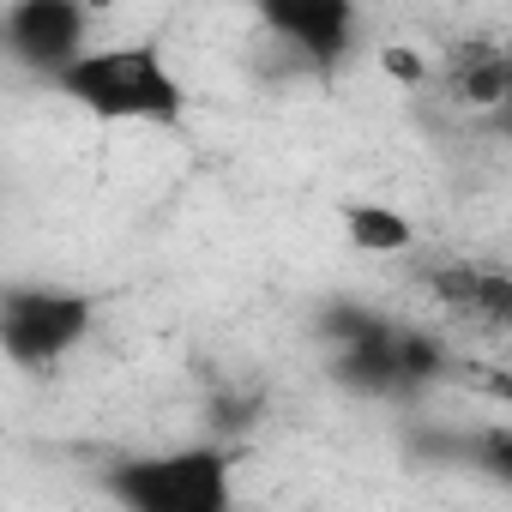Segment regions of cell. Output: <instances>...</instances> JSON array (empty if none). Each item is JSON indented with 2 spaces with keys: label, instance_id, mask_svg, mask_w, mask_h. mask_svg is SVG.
<instances>
[{
  "label": "cell",
  "instance_id": "cell-1",
  "mask_svg": "<svg viewBox=\"0 0 512 512\" xmlns=\"http://www.w3.org/2000/svg\"><path fill=\"white\" fill-rule=\"evenodd\" d=\"M55 91L97 121H181L187 109V85L157 43L85 49L67 73H55Z\"/></svg>",
  "mask_w": 512,
  "mask_h": 512
},
{
  "label": "cell",
  "instance_id": "cell-5",
  "mask_svg": "<svg viewBox=\"0 0 512 512\" xmlns=\"http://www.w3.org/2000/svg\"><path fill=\"white\" fill-rule=\"evenodd\" d=\"M0 43L31 73L55 79L91 49V13L73 0H19V7L0 13Z\"/></svg>",
  "mask_w": 512,
  "mask_h": 512
},
{
  "label": "cell",
  "instance_id": "cell-6",
  "mask_svg": "<svg viewBox=\"0 0 512 512\" xmlns=\"http://www.w3.org/2000/svg\"><path fill=\"white\" fill-rule=\"evenodd\" d=\"M260 19H266L272 37H284L314 67L344 61L350 37H356V7H344V0H266Z\"/></svg>",
  "mask_w": 512,
  "mask_h": 512
},
{
  "label": "cell",
  "instance_id": "cell-7",
  "mask_svg": "<svg viewBox=\"0 0 512 512\" xmlns=\"http://www.w3.org/2000/svg\"><path fill=\"white\" fill-rule=\"evenodd\" d=\"M506 85H512V67H506V55H500V49L470 55V61H464V73H458V97H464V103H476V109L500 103V97H506Z\"/></svg>",
  "mask_w": 512,
  "mask_h": 512
},
{
  "label": "cell",
  "instance_id": "cell-3",
  "mask_svg": "<svg viewBox=\"0 0 512 512\" xmlns=\"http://www.w3.org/2000/svg\"><path fill=\"white\" fill-rule=\"evenodd\" d=\"M91 296L61 284H7L0 290V356L37 374L73 356L91 338Z\"/></svg>",
  "mask_w": 512,
  "mask_h": 512
},
{
  "label": "cell",
  "instance_id": "cell-2",
  "mask_svg": "<svg viewBox=\"0 0 512 512\" xmlns=\"http://www.w3.org/2000/svg\"><path fill=\"white\" fill-rule=\"evenodd\" d=\"M103 488L121 512H229L235 506V464L223 446H169L139 452L103 470Z\"/></svg>",
  "mask_w": 512,
  "mask_h": 512
},
{
  "label": "cell",
  "instance_id": "cell-8",
  "mask_svg": "<svg viewBox=\"0 0 512 512\" xmlns=\"http://www.w3.org/2000/svg\"><path fill=\"white\" fill-rule=\"evenodd\" d=\"M344 217H350V235H356V247L398 253V247L410 241V223H404L398 211H386V205H350Z\"/></svg>",
  "mask_w": 512,
  "mask_h": 512
},
{
  "label": "cell",
  "instance_id": "cell-4",
  "mask_svg": "<svg viewBox=\"0 0 512 512\" xmlns=\"http://www.w3.org/2000/svg\"><path fill=\"white\" fill-rule=\"evenodd\" d=\"M332 374L350 386V392H368V398H398V392H416L428 380L446 374V350L440 338L428 332H410V326H392L380 320L368 338L344 344L332 356Z\"/></svg>",
  "mask_w": 512,
  "mask_h": 512
}]
</instances>
